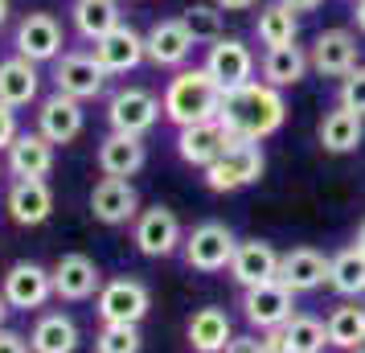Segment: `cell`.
<instances>
[{
	"mask_svg": "<svg viewBox=\"0 0 365 353\" xmlns=\"http://www.w3.org/2000/svg\"><path fill=\"white\" fill-rule=\"evenodd\" d=\"M217 123L226 128L230 140L263 144L267 135H275L287 123V99H283L279 86L255 78V83L238 86L230 95H222V116H217Z\"/></svg>",
	"mask_w": 365,
	"mask_h": 353,
	"instance_id": "1",
	"label": "cell"
},
{
	"mask_svg": "<svg viewBox=\"0 0 365 353\" xmlns=\"http://www.w3.org/2000/svg\"><path fill=\"white\" fill-rule=\"evenodd\" d=\"M165 119L177 128H193V123H210L222 116V86L205 74V66H185L168 78L165 95Z\"/></svg>",
	"mask_w": 365,
	"mask_h": 353,
	"instance_id": "2",
	"label": "cell"
},
{
	"mask_svg": "<svg viewBox=\"0 0 365 353\" xmlns=\"http://www.w3.org/2000/svg\"><path fill=\"white\" fill-rule=\"evenodd\" d=\"M263 173H267L263 144L230 140V144H226V152H222L210 168H205V189H214V193H238V189L259 185V177H263Z\"/></svg>",
	"mask_w": 365,
	"mask_h": 353,
	"instance_id": "3",
	"label": "cell"
},
{
	"mask_svg": "<svg viewBox=\"0 0 365 353\" xmlns=\"http://www.w3.org/2000/svg\"><path fill=\"white\" fill-rule=\"evenodd\" d=\"M152 308V292L144 280L135 275H115V280H103L99 296H95V312L103 324H140Z\"/></svg>",
	"mask_w": 365,
	"mask_h": 353,
	"instance_id": "4",
	"label": "cell"
},
{
	"mask_svg": "<svg viewBox=\"0 0 365 353\" xmlns=\"http://www.w3.org/2000/svg\"><path fill=\"white\" fill-rule=\"evenodd\" d=\"M238 251V238L226 222H201L185 235V263L201 275H217V271H230V259Z\"/></svg>",
	"mask_w": 365,
	"mask_h": 353,
	"instance_id": "5",
	"label": "cell"
},
{
	"mask_svg": "<svg viewBox=\"0 0 365 353\" xmlns=\"http://www.w3.org/2000/svg\"><path fill=\"white\" fill-rule=\"evenodd\" d=\"M165 116V103L148 86H119L107 99V128L123 135H148Z\"/></svg>",
	"mask_w": 365,
	"mask_h": 353,
	"instance_id": "6",
	"label": "cell"
},
{
	"mask_svg": "<svg viewBox=\"0 0 365 353\" xmlns=\"http://www.w3.org/2000/svg\"><path fill=\"white\" fill-rule=\"evenodd\" d=\"M0 292L13 312H41L53 300V271L34 263V259H17L13 267L4 271Z\"/></svg>",
	"mask_w": 365,
	"mask_h": 353,
	"instance_id": "7",
	"label": "cell"
},
{
	"mask_svg": "<svg viewBox=\"0 0 365 353\" xmlns=\"http://www.w3.org/2000/svg\"><path fill=\"white\" fill-rule=\"evenodd\" d=\"M132 242L135 251L148 255V259H168L185 247V226L168 205H148L132 222Z\"/></svg>",
	"mask_w": 365,
	"mask_h": 353,
	"instance_id": "8",
	"label": "cell"
},
{
	"mask_svg": "<svg viewBox=\"0 0 365 353\" xmlns=\"http://www.w3.org/2000/svg\"><path fill=\"white\" fill-rule=\"evenodd\" d=\"M53 91L58 95H70V99H78V103H91V99H99L103 95V86H107V70L99 66V58L95 53H86V50H70L62 53L58 62H53Z\"/></svg>",
	"mask_w": 365,
	"mask_h": 353,
	"instance_id": "9",
	"label": "cell"
},
{
	"mask_svg": "<svg viewBox=\"0 0 365 353\" xmlns=\"http://www.w3.org/2000/svg\"><path fill=\"white\" fill-rule=\"evenodd\" d=\"M201 66H205V74H210L217 86H222V95H230L238 86L255 83L259 62H255V53H250V46L242 37H217L214 46L205 50V62H201Z\"/></svg>",
	"mask_w": 365,
	"mask_h": 353,
	"instance_id": "10",
	"label": "cell"
},
{
	"mask_svg": "<svg viewBox=\"0 0 365 353\" xmlns=\"http://www.w3.org/2000/svg\"><path fill=\"white\" fill-rule=\"evenodd\" d=\"M62 46H66V29L53 13H25L13 29V50L21 58H29L37 66L46 62H58L62 58Z\"/></svg>",
	"mask_w": 365,
	"mask_h": 353,
	"instance_id": "11",
	"label": "cell"
},
{
	"mask_svg": "<svg viewBox=\"0 0 365 353\" xmlns=\"http://www.w3.org/2000/svg\"><path fill=\"white\" fill-rule=\"evenodd\" d=\"M242 317H247L250 329H283L287 320L296 317V292H287L279 280H271V284H259V287H247L242 292Z\"/></svg>",
	"mask_w": 365,
	"mask_h": 353,
	"instance_id": "12",
	"label": "cell"
},
{
	"mask_svg": "<svg viewBox=\"0 0 365 353\" xmlns=\"http://www.w3.org/2000/svg\"><path fill=\"white\" fill-rule=\"evenodd\" d=\"M308 62L320 78H345L349 70L361 66V46H357V34L349 29H324V34L312 37L308 46Z\"/></svg>",
	"mask_w": 365,
	"mask_h": 353,
	"instance_id": "13",
	"label": "cell"
},
{
	"mask_svg": "<svg viewBox=\"0 0 365 353\" xmlns=\"http://www.w3.org/2000/svg\"><path fill=\"white\" fill-rule=\"evenodd\" d=\"M193 34H189V25L181 17H160L148 25V34H144V50H148V62L160 70H185L189 62V53H193Z\"/></svg>",
	"mask_w": 365,
	"mask_h": 353,
	"instance_id": "14",
	"label": "cell"
},
{
	"mask_svg": "<svg viewBox=\"0 0 365 353\" xmlns=\"http://www.w3.org/2000/svg\"><path fill=\"white\" fill-rule=\"evenodd\" d=\"M50 271H53V296L66 300V304H83V300H91V296H99V287H103L99 263L83 251L62 255Z\"/></svg>",
	"mask_w": 365,
	"mask_h": 353,
	"instance_id": "15",
	"label": "cell"
},
{
	"mask_svg": "<svg viewBox=\"0 0 365 353\" xmlns=\"http://www.w3.org/2000/svg\"><path fill=\"white\" fill-rule=\"evenodd\" d=\"M86 128V107L78 99H70V95H58L53 91L50 99L37 103V132L50 140L53 148H66L74 144Z\"/></svg>",
	"mask_w": 365,
	"mask_h": 353,
	"instance_id": "16",
	"label": "cell"
},
{
	"mask_svg": "<svg viewBox=\"0 0 365 353\" xmlns=\"http://www.w3.org/2000/svg\"><path fill=\"white\" fill-rule=\"evenodd\" d=\"M91 53L99 58V66L107 70L111 78H119V74H132V70H140V62H148L144 34H140V29H132L128 21H123L119 29H111L107 37H99Z\"/></svg>",
	"mask_w": 365,
	"mask_h": 353,
	"instance_id": "17",
	"label": "cell"
},
{
	"mask_svg": "<svg viewBox=\"0 0 365 353\" xmlns=\"http://www.w3.org/2000/svg\"><path fill=\"white\" fill-rule=\"evenodd\" d=\"M4 214L13 226H46L53 218V189L50 181H13L4 193Z\"/></svg>",
	"mask_w": 365,
	"mask_h": 353,
	"instance_id": "18",
	"label": "cell"
},
{
	"mask_svg": "<svg viewBox=\"0 0 365 353\" xmlns=\"http://www.w3.org/2000/svg\"><path fill=\"white\" fill-rule=\"evenodd\" d=\"M91 214L103 226H128V222L140 218V193L123 177H103L91 189Z\"/></svg>",
	"mask_w": 365,
	"mask_h": 353,
	"instance_id": "19",
	"label": "cell"
},
{
	"mask_svg": "<svg viewBox=\"0 0 365 353\" xmlns=\"http://www.w3.org/2000/svg\"><path fill=\"white\" fill-rule=\"evenodd\" d=\"M279 259L283 255L267 238H247V242H238V251L230 259V280L242 292L259 287V284H271V280H279Z\"/></svg>",
	"mask_w": 365,
	"mask_h": 353,
	"instance_id": "20",
	"label": "cell"
},
{
	"mask_svg": "<svg viewBox=\"0 0 365 353\" xmlns=\"http://www.w3.org/2000/svg\"><path fill=\"white\" fill-rule=\"evenodd\" d=\"M4 168L13 181H46L53 173V144L41 132H21L4 152Z\"/></svg>",
	"mask_w": 365,
	"mask_h": 353,
	"instance_id": "21",
	"label": "cell"
},
{
	"mask_svg": "<svg viewBox=\"0 0 365 353\" xmlns=\"http://www.w3.org/2000/svg\"><path fill=\"white\" fill-rule=\"evenodd\" d=\"M95 165H99L103 177H123V181H132L135 173L148 165V144H144V135L107 132V135L99 140Z\"/></svg>",
	"mask_w": 365,
	"mask_h": 353,
	"instance_id": "22",
	"label": "cell"
},
{
	"mask_svg": "<svg viewBox=\"0 0 365 353\" xmlns=\"http://www.w3.org/2000/svg\"><path fill=\"white\" fill-rule=\"evenodd\" d=\"M329 263L332 255H320L316 247H292L279 259V284L287 292H296V296L316 292V287L329 284Z\"/></svg>",
	"mask_w": 365,
	"mask_h": 353,
	"instance_id": "23",
	"label": "cell"
},
{
	"mask_svg": "<svg viewBox=\"0 0 365 353\" xmlns=\"http://www.w3.org/2000/svg\"><path fill=\"white\" fill-rule=\"evenodd\" d=\"M226 144H230V135H226V128H222L217 119L193 123V128H177V156H181L189 168H201V173L226 152Z\"/></svg>",
	"mask_w": 365,
	"mask_h": 353,
	"instance_id": "24",
	"label": "cell"
},
{
	"mask_svg": "<svg viewBox=\"0 0 365 353\" xmlns=\"http://www.w3.org/2000/svg\"><path fill=\"white\" fill-rule=\"evenodd\" d=\"M316 140H320V148L332 152V156H345V152H357L365 140V119L357 111H349V107H329L324 119L316 123Z\"/></svg>",
	"mask_w": 365,
	"mask_h": 353,
	"instance_id": "25",
	"label": "cell"
},
{
	"mask_svg": "<svg viewBox=\"0 0 365 353\" xmlns=\"http://www.w3.org/2000/svg\"><path fill=\"white\" fill-rule=\"evenodd\" d=\"M37 95H41V70H37V62L21 58V53L4 58L0 62V103L21 111V107L37 103Z\"/></svg>",
	"mask_w": 365,
	"mask_h": 353,
	"instance_id": "26",
	"label": "cell"
},
{
	"mask_svg": "<svg viewBox=\"0 0 365 353\" xmlns=\"http://www.w3.org/2000/svg\"><path fill=\"white\" fill-rule=\"evenodd\" d=\"M185 337H189V349H193V353H222L234 341L230 312H226V308H217V304H205V308H197V312L189 317Z\"/></svg>",
	"mask_w": 365,
	"mask_h": 353,
	"instance_id": "27",
	"label": "cell"
},
{
	"mask_svg": "<svg viewBox=\"0 0 365 353\" xmlns=\"http://www.w3.org/2000/svg\"><path fill=\"white\" fill-rule=\"evenodd\" d=\"M78 320L70 312H41L29 329V349L34 353H74L78 349Z\"/></svg>",
	"mask_w": 365,
	"mask_h": 353,
	"instance_id": "28",
	"label": "cell"
},
{
	"mask_svg": "<svg viewBox=\"0 0 365 353\" xmlns=\"http://www.w3.org/2000/svg\"><path fill=\"white\" fill-rule=\"evenodd\" d=\"M70 21H74V34L95 46L99 37H107L111 29L123 25V4L119 0H74Z\"/></svg>",
	"mask_w": 365,
	"mask_h": 353,
	"instance_id": "29",
	"label": "cell"
},
{
	"mask_svg": "<svg viewBox=\"0 0 365 353\" xmlns=\"http://www.w3.org/2000/svg\"><path fill=\"white\" fill-rule=\"evenodd\" d=\"M255 37H259V46L267 50H279V46H296L299 37V13H292L283 0H271L259 9V17H255Z\"/></svg>",
	"mask_w": 365,
	"mask_h": 353,
	"instance_id": "30",
	"label": "cell"
},
{
	"mask_svg": "<svg viewBox=\"0 0 365 353\" xmlns=\"http://www.w3.org/2000/svg\"><path fill=\"white\" fill-rule=\"evenodd\" d=\"M308 70H312V62H308V50H304V46H279V50H267L263 62H259L263 83L279 86V91L304 83Z\"/></svg>",
	"mask_w": 365,
	"mask_h": 353,
	"instance_id": "31",
	"label": "cell"
},
{
	"mask_svg": "<svg viewBox=\"0 0 365 353\" xmlns=\"http://www.w3.org/2000/svg\"><path fill=\"white\" fill-rule=\"evenodd\" d=\"M324 329H329V345L341 353L365 349V304L345 300L336 304L329 317H324Z\"/></svg>",
	"mask_w": 365,
	"mask_h": 353,
	"instance_id": "32",
	"label": "cell"
},
{
	"mask_svg": "<svg viewBox=\"0 0 365 353\" xmlns=\"http://www.w3.org/2000/svg\"><path fill=\"white\" fill-rule=\"evenodd\" d=\"M329 287L341 296V300H361L365 296V251L357 247V242H349L345 251L332 255Z\"/></svg>",
	"mask_w": 365,
	"mask_h": 353,
	"instance_id": "33",
	"label": "cell"
},
{
	"mask_svg": "<svg viewBox=\"0 0 365 353\" xmlns=\"http://www.w3.org/2000/svg\"><path fill=\"white\" fill-rule=\"evenodd\" d=\"M283 333H287V349L292 353H324V345H329V329L312 312H296L283 324Z\"/></svg>",
	"mask_w": 365,
	"mask_h": 353,
	"instance_id": "34",
	"label": "cell"
},
{
	"mask_svg": "<svg viewBox=\"0 0 365 353\" xmlns=\"http://www.w3.org/2000/svg\"><path fill=\"white\" fill-rule=\"evenodd\" d=\"M222 17H226V13H222V9H217L214 0H210V4H193V9H185V25H189V34H193V41H205V46H214L217 37H226L222 34Z\"/></svg>",
	"mask_w": 365,
	"mask_h": 353,
	"instance_id": "35",
	"label": "cell"
},
{
	"mask_svg": "<svg viewBox=\"0 0 365 353\" xmlns=\"http://www.w3.org/2000/svg\"><path fill=\"white\" fill-rule=\"evenodd\" d=\"M140 349H144L140 324H103L95 333V353H140Z\"/></svg>",
	"mask_w": 365,
	"mask_h": 353,
	"instance_id": "36",
	"label": "cell"
},
{
	"mask_svg": "<svg viewBox=\"0 0 365 353\" xmlns=\"http://www.w3.org/2000/svg\"><path fill=\"white\" fill-rule=\"evenodd\" d=\"M336 103L349 107V111H357L365 119V66L349 70L345 78H341V91H336Z\"/></svg>",
	"mask_w": 365,
	"mask_h": 353,
	"instance_id": "37",
	"label": "cell"
},
{
	"mask_svg": "<svg viewBox=\"0 0 365 353\" xmlns=\"http://www.w3.org/2000/svg\"><path fill=\"white\" fill-rule=\"evenodd\" d=\"M21 135V123H17V111L0 103V152H9V144Z\"/></svg>",
	"mask_w": 365,
	"mask_h": 353,
	"instance_id": "38",
	"label": "cell"
},
{
	"mask_svg": "<svg viewBox=\"0 0 365 353\" xmlns=\"http://www.w3.org/2000/svg\"><path fill=\"white\" fill-rule=\"evenodd\" d=\"M0 353H34L29 349V337L17 329H0Z\"/></svg>",
	"mask_w": 365,
	"mask_h": 353,
	"instance_id": "39",
	"label": "cell"
},
{
	"mask_svg": "<svg viewBox=\"0 0 365 353\" xmlns=\"http://www.w3.org/2000/svg\"><path fill=\"white\" fill-rule=\"evenodd\" d=\"M222 353H263V341L255 333H234V341Z\"/></svg>",
	"mask_w": 365,
	"mask_h": 353,
	"instance_id": "40",
	"label": "cell"
},
{
	"mask_svg": "<svg viewBox=\"0 0 365 353\" xmlns=\"http://www.w3.org/2000/svg\"><path fill=\"white\" fill-rule=\"evenodd\" d=\"M259 341H263V353H292L283 329H267V333H259Z\"/></svg>",
	"mask_w": 365,
	"mask_h": 353,
	"instance_id": "41",
	"label": "cell"
},
{
	"mask_svg": "<svg viewBox=\"0 0 365 353\" xmlns=\"http://www.w3.org/2000/svg\"><path fill=\"white\" fill-rule=\"evenodd\" d=\"M214 4L222 9V13H247V9L259 4V0H214Z\"/></svg>",
	"mask_w": 365,
	"mask_h": 353,
	"instance_id": "42",
	"label": "cell"
},
{
	"mask_svg": "<svg viewBox=\"0 0 365 353\" xmlns=\"http://www.w3.org/2000/svg\"><path fill=\"white\" fill-rule=\"evenodd\" d=\"M283 4H287L292 13H316V9H320L324 0H283Z\"/></svg>",
	"mask_w": 365,
	"mask_h": 353,
	"instance_id": "43",
	"label": "cell"
},
{
	"mask_svg": "<svg viewBox=\"0 0 365 353\" xmlns=\"http://www.w3.org/2000/svg\"><path fill=\"white\" fill-rule=\"evenodd\" d=\"M353 25L357 34H365V0H353Z\"/></svg>",
	"mask_w": 365,
	"mask_h": 353,
	"instance_id": "44",
	"label": "cell"
},
{
	"mask_svg": "<svg viewBox=\"0 0 365 353\" xmlns=\"http://www.w3.org/2000/svg\"><path fill=\"white\" fill-rule=\"evenodd\" d=\"M9 13H13V0H0V29L9 25Z\"/></svg>",
	"mask_w": 365,
	"mask_h": 353,
	"instance_id": "45",
	"label": "cell"
},
{
	"mask_svg": "<svg viewBox=\"0 0 365 353\" xmlns=\"http://www.w3.org/2000/svg\"><path fill=\"white\" fill-rule=\"evenodd\" d=\"M9 312H13V308H9V300H4V292H0V329H9V324H4V320H9Z\"/></svg>",
	"mask_w": 365,
	"mask_h": 353,
	"instance_id": "46",
	"label": "cell"
},
{
	"mask_svg": "<svg viewBox=\"0 0 365 353\" xmlns=\"http://www.w3.org/2000/svg\"><path fill=\"white\" fill-rule=\"evenodd\" d=\"M353 242H357V247H361V251H365V222H361V226H357V238H353Z\"/></svg>",
	"mask_w": 365,
	"mask_h": 353,
	"instance_id": "47",
	"label": "cell"
},
{
	"mask_svg": "<svg viewBox=\"0 0 365 353\" xmlns=\"http://www.w3.org/2000/svg\"><path fill=\"white\" fill-rule=\"evenodd\" d=\"M353 353H365V349H353Z\"/></svg>",
	"mask_w": 365,
	"mask_h": 353,
	"instance_id": "48",
	"label": "cell"
}]
</instances>
